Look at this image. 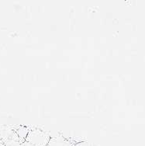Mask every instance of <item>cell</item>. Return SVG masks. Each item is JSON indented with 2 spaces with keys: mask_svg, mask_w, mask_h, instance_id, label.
Instances as JSON below:
<instances>
[{
  "mask_svg": "<svg viewBox=\"0 0 145 146\" xmlns=\"http://www.w3.org/2000/svg\"><path fill=\"white\" fill-rule=\"evenodd\" d=\"M50 139V135L47 132L37 128H33L29 131L25 141L35 146H47Z\"/></svg>",
  "mask_w": 145,
  "mask_h": 146,
  "instance_id": "6da1fadb",
  "label": "cell"
},
{
  "mask_svg": "<svg viewBox=\"0 0 145 146\" xmlns=\"http://www.w3.org/2000/svg\"><path fill=\"white\" fill-rule=\"evenodd\" d=\"M72 143L68 138L62 135H58L54 138H50L47 146H72Z\"/></svg>",
  "mask_w": 145,
  "mask_h": 146,
  "instance_id": "7a4b0ae2",
  "label": "cell"
},
{
  "mask_svg": "<svg viewBox=\"0 0 145 146\" xmlns=\"http://www.w3.org/2000/svg\"><path fill=\"white\" fill-rule=\"evenodd\" d=\"M30 130L25 127H21L20 128L16 131V133H17V135H18V137L23 141H24L26 138V136L28 135V132H29Z\"/></svg>",
  "mask_w": 145,
  "mask_h": 146,
  "instance_id": "3957f363",
  "label": "cell"
},
{
  "mask_svg": "<svg viewBox=\"0 0 145 146\" xmlns=\"http://www.w3.org/2000/svg\"><path fill=\"white\" fill-rule=\"evenodd\" d=\"M72 146H91L89 142H87V141H80V142H78V143L75 144V145H73Z\"/></svg>",
  "mask_w": 145,
  "mask_h": 146,
  "instance_id": "277c9868",
  "label": "cell"
},
{
  "mask_svg": "<svg viewBox=\"0 0 145 146\" xmlns=\"http://www.w3.org/2000/svg\"><path fill=\"white\" fill-rule=\"evenodd\" d=\"M21 146H35V145H33V144L30 143V142H28V141H24L22 143V145H21Z\"/></svg>",
  "mask_w": 145,
  "mask_h": 146,
  "instance_id": "5b68a950",
  "label": "cell"
},
{
  "mask_svg": "<svg viewBox=\"0 0 145 146\" xmlns=\"http://www.w3.org/2000/svg\"><path fill=\"white\" fill-rule=\"evenodd\" d=\"M0 146H6V145H5V144L3 143V141H0Z\"/></svg>",
  "mask_w": 145,
  "mask_h": 146,
  "instance_id": "8992f818",
  "label": "cell"
}]
</instances>
